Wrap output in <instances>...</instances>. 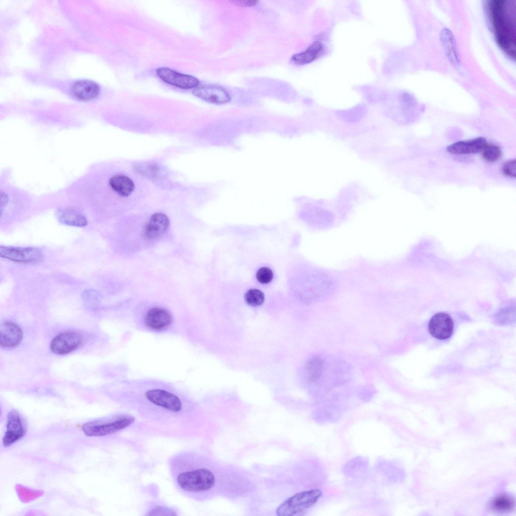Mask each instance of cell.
Masks as SVG:
<instances>
[{
    "label": "cell",
    "mask_w": 516,
    "mask_h": 516,
    "mask_svg": "<svg viewBox=\"0 0 516 516\" xmlns=\"http://www.w3.org/2000/svg\"><path fill=\"white\" fill-rule=\"evenodd\" d=\"M207 464V459L192 449L172 455L169 459V469L178 491L195 500L207 497L216 482L215 475Z\"/></svg>",
    "instance_id": "6da1fadb"
},
{
    "label": "cell",
    "mask_w": 516,
    "mask_h": 516,
    "mask_svg": "<svg viewBox=\"0 0 516 516\" xmlns=\"http://www.w3.org/2000/svg\"><path fill=\"white\" fill-rule=\"evenodd\" d=\"M515 5L511 0L486 1L484 9L491 31L501 50L515 57Z\"/></svg>",
    "instance_id": "7a4b0ae2"
},
{
    "label": "cell",
    "mask_w": 516,
    "mask_h": 516,
    "mask_svg": "<svg viewBox=\"0 0 516 516\" xmlns=\"http://www.w3.org/2000/svg\"><path fill=\"white\" fill-rule=\"evenodd\" d=\"M135 420L132 415L121 414L107 419L87 422L83 425L82 430L89 437L104 436L128 427L135 422Z\"/></svg>",
    "instance_id": "3957f363"
},
{
    "label": "cell",
    "mask_w": 516,
    "mask_h": 516,
    "mask_svg": "<svg viewBox=\"0 0 516 516\" xmlns=\"http://www.w3.org/2000/svg\"><path fill=\"white\" fill-rule=\"evenodd\" d=\"M322 494L319 489H311L298 492L289 497L277 507L279 516H292L301 514L314 505Z\"/></svg>",
    "instance_id": "277c9868"
},
{
    "label": "cell",
    "mask_w": 516,
    "mask_h": 516,
    "mask_svg": "<svg viewBox=\"0 0 516 516\" xmlns=\"http://www.w3.org/2000/svg\"><path fill=\"white\" fill-rule=\"evenodd\" d=\"M27 424L16 410L13 409L8 415L6 430L3 438V444L5 447H10L23 438L26 432Z\"/></svg>",
    "instance_id": "5b68a950"
},
{
    "label": "cell",
    "mask_w": 516,
    "mask_h": 516,
    "mask_svg": "<svg viewBox=\"0 0 516 516\" xmlns=\"http://www.w3.org/2000/svg\"><path fill=\"white\" fill-rule=\"evenodd\" d=\"M0 256L11 261L21 263H36L43 258L41 250L32 247L1 246Z\"/></svg>",
    "instance_id": "8992f818"
},
{
    "label": "cell",
    "mask_w": 516,
    "mask_h": 516,
    "mask_svg": "<svg viewBox=\"0 0 516 516\" xmlns=\"http://www.w3.org/2000/svg\"><path fill=\"white\" fill-rule=\"evenodd\" d=\"M145 397L153 404L172 413H178L182 409L180 400L175 395L160 390H150L146 392Z\"/></svg>",
    "instance_id": "52a82bcc"
},
{
    "label": "cell",
    "mask_w": 516,
    "mask_h": 516,
    "mask_svg": "<svg viewBox=\"0 0 516 516\" xmlns=\"http://www.w3.org/2000/svg\"><path fill=\"white\" fill-rule=\"evenodd\" d=\"M156 72L163 82L183 89H195L199 84V81L197 78L177 72L168 68H159Z\"/></svg>",
    "instance_id": "ba28073f"
},
{
    "label": "cell",
    "mask_w": 516,
    "mask_h": 516,
    "mask_svg": "<svg viewBox=\"0 0 516 516\" xmlns=\"http://www.w3.org/2000/svg\"><path fill=\"white\" fill-rule=\"evenodd\" d=\"M82 341L83 337L79 333L73 331L63 332L52 340L50 349L56 354H66L78 348Z\"/></svg>",
    "instance_id": "9c48e42d"
},
{
    "label": "cell",
    "mask_w": 516,
    "mask_h": 516,
    "mask_svg": "<svg viewBox=\"0 0 516 516\" xmlns=\"http://www.w3.org/2000/svg\"><path fill=\"white\" fill-rule=\"evenodd\" d=\"M192 94L197 97L213 104H224L231 100V96L224 88L215 84H204L195 88Z\"/></svg>",
    "instance_id": "30bf717a"
},
{
    "label": "cell",
    "mask_w": 516,
    "mask_h": 516,
    "mask_svg": "<svg viewBox=\"0 0 516 516\" xmlns=\"http://www.w3.org/2000/svg\"><path fill=\"white\" fill-rule=\"evenodd\" d=\"M454 324L450 316L443 312L434 314L431 318L428 330L434 338L444 340L451 336L453 332Z\"/></svg>",
    "instance_id": "8fae6325"
},
{
    "label": "cell",
    "mask_w": 516,
    "mask_h": 516,
    "mask_svg": "<svg viewBox=\"0 0 516 516\" xmlns=\"http://www.w3.org/2000/svg\"><path fill=\"white\" fill-rule=\"evenodd\" d=\"M70 92L73 97L78 100L90 101L99 96L100 87L93 81L79 80L72 84Z\"/></svg>",
    "instance_id": "7c38bea8"
},
{
    "label": "cell",
    "mask_w": 516,
    "mask_h": 516,
    "mask_svg": "<svg viewBox=\"0 0 516 516\" xmlns=\"http://www.w3.org/2000/svg\"><path fill=\"white\" fill-rule=\"evenodd\" d=\"M170 221L164 214L157 213L154 214L145 225L143 234L148 240L158 238L167 230Z\"/></svg>",
    "instance_id": "4fadbf2b"
},
{
    "label": "cell",
    "mask_w": 516,
    "mask_h": 516,
    "mask_svg": "<svg viewBox=\"0 0 516 516\" xmlns=\"http://www.w3.org/2000/svg\"><path fill=\"white\" fill-rule=\"evenodd\" d=\"M23 333L21 328L16 324L4 322L0 326V345L5 348L17 346L21 341Z\"/></svg>",
    "instance_id": "5bb4252c"
},
{
    "label": "cell",
    "mask_w": 516,
    "mask_h": 516,
    "mask_svg": "<svg viewBox=\"0 0 516 516\" xmlns=\"http://www.w3.org/2000/svg\"><path fill=\"white\" fill-rule=\"evenodd\" d=\"M487 144L485 138L479 137L456 142L448 146L446 150L448 152L456 155L475 154L482 151Z\"/></svg>",
    "instance_id": "9a60e30c"
},
{
    "label": "cell",
    "mask_w": 516,
    "mask_h": 516,
    "mask_svg": "<svg viewBox=\"0 0 516 516\" xmlns=\"http://www.w3.org/2000/svg\"><path fill=\"white\" fill-rule=\"evenodd\" d=\"M172 322L170 313L165 309L154 307L147 312L145 322L146 326L154 330H163L169 326Z\"/></svg>",
    "instance_id": "2e32d148"
},
{
    "label": "cell",
    "mask_w": 516,
    "mask_h": 516,
    "mask_svg": "<svg viewBox=\"0 0 516 516\" xmlns=\"http://www.w3.org/2000/svg\"><path fill=\"white\" fill-rule=\"evenodd\" d=\"M440 38L449 61L455 67H458L460 63V60L453 33L449 29L444 28L440 32Z\"/></svg>",
    "instance_id": "e0dca14e"
},
{
    "label": "cell",
    "mask_w": 516,
    "mask_h": 516,
    "mask_svg": "<svg viewBox=\"0 0 516 516\" xmlns=\"http://www.w3.org/2000/svg\"><path fill=\"white\" fill-rule=\"evenodd\" d=\"M324 44L318 41L313 42L304 51L292 56L291 60L297 64L309 63L320 56L324 51Z\"/></svg>",
    "instance_id": "ac0fdd59"
},
{
    "label": "cell",
    "mask_w": 516,
    "mask_h": 516,
    "mask_svg": "<svg viewBox=\"0 0 516 516\" xmlns=\"http://www.w3.org/2000/svg\"><path fill=\"white\" fill-rule=\"evenodd\" d=\"M56 216L58 221L64 225L82 227L87 224L86 217L73 210L58 209L56 212Z\"/></svg>",
    "instance_id": "d6986e66"
},
{
    "label": "cell",
    "mask_w": 516,
    "mask_h": 516,
    "mask_svg": "<svg viewBox=\"0 0 516 516\" xmlns=\"http://www.w3.org/2000/svg\"><path fill=\"white\" fill-rule=\"evenodd\" d=\"M109 184L111 189L122 197L129 196L135 188L132 180L126 175H115L110 178Z\"/></svg>",
    "instance_id": "ffe728a7"
},
{
    "label": "cell",
    "mask_w": 516,
    "mask_h": 516,
    "mask_svg": "<svg viewBox=\"0 0 516 516\" xmlns=\"http://www.w3.org/2000/svg\"><path fill=\"white\" fill-rule=\"evenodd\" d=\"M325 363L321 358L318 357L312 358L307 364L308 378L312 382L316 381L323 375Z\"/></svg>",
    "instance_id": "44dd1931"
},
{
    "label": "cell",
    "mask_w": 516,
    "mask_h": 516,
    "mask_svg": "<svg viewBox=\"0 0 516 516\" xmlns=\"http://www.w3.org/2000/svg\"><path fill=\"white\" fill-rule=\"evenodd\" d=\"M366 112V109L362 106H357L350 109L338 112L337 116L342 120L348 123L359 122L363 118Z\"/></svg>",
    "instance_id": "7402d4cb"
},
{
    "label": "cell",
    "mask_w": 516,
    "mask_h": 516,
    "mask_svg": "<svg viewBox=\"0 0 516 516\" xmlns=\"http://www.w3.org/2000/svg\"><path fill=\"white\" fill-rule=\"evenodd\" d=\"M481 152L483 159L490 163L498 161L502 154L500 148L494 144H487Z\"/></svg>",
    "instance_id": "603a6c76"
},
{
    "label": "cell",
    "mask_w": 516,
    "mask_h": 516,
    "mask_svg": "<svg viewBox=\"0 0 516 516\" xmlns=\"http://www.w3.org/2000/svg\"><path fill=\"white\" fill-rule=\"evenodd\" d=\"M513 500L507 495H500L495 498L492 502V507L500 511H507L513 507Z\"/></svg>",
    "instance_id": "cb8c5ba5"
},
{
    "label": "cell",
    "mask_w": 516,
    "mask_h": 516,
    "mask_svg": "<svg viewBox=\"0 0 516 516\" xmlns=\"http://www.w3.org/2000/svg\"><path fill=\"white\" fill-rule=\"evenodd\" d=\"M244 299L249 305L257 306L264 302L265 296L261 290L257 289H250L245 294Z\"/></svg>",
    "instance_id": "d4e9b609"
},
{
    "label": "cell",
    "mask_w": 516,
    "mask_h": 516,
    "mask_svg": "<svg viewBox=\"0 0 516 516\" xmlns=\"http://www.w3.org/2000/svg\"><path fill=\"white\" fill-rule=\"evenodd\" d=\"M362 458H356L352 459V460L348 462V463L345 466L344 472L349 474H356L360 472L366 468L367 463Z\"/></svg>",
    "instance_id": "484cf974"
},
{
    "label": "cell",
    "mask_w": 516,
    "mask_h": 516,
    "mask_svg": "<svg viewBox=\"0 0 516 516\" xmlns=\"http://www.w3.org/2000/svg\"><path fill=\"white\" fill-rule=\"evenodd\" d=\"M273 274L272 270L268 267L260 268L256 272V278L262 284H268L273 279Z\"/></svg>",
    "instance_id": "4316f807"
},
{
    "label": "cell",
    "mask_w": 516,
    "mask_h": 516,
    "mask_svg": "<svg viewBox=\"0 0 516 516\" xmlns=\"http://www.w3.org/2000/svg\"><path fill=\"white\" fill-rule=\"evenodd\" d=\"M501 170L504 175L515 178L516 176L515 159H510L505 162L502 165Z\"/></svg>",
    "instance_id": "83f0119b"
},
{
    "label": "cell",
    "mask_w": 516,
    "mask_h": 516,
    "mask_svg": "<svg viewBox=\"0 0 516 516\" xmlns=\"http://www.w3.org/2000/svg\"><path fill=\"white\" fill-rule=\"evenodd\" d=\"M83 299L88 303H95L99 297L98 292L94 290L88 289L83 292L82 294Z\"/></svg>",
    "instance_id": "f1b7e54d"
},
{
    "label": "cell",
    "mask_w": 516,
    "mask_h": 516,
    "mask_svg": "<svg viewBox=\"0 0 516 516\" xmlns=\"http://www.w3.org/2000/svg\"><path fill=\"white\" fill-rule=\"evenodd\" d=\"M234 2L241 7H251L255 5L257 2L254 0H240L235 1Z\"/></svg>",
    "instance_id": "f546056e"
}]
</instances>
